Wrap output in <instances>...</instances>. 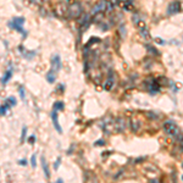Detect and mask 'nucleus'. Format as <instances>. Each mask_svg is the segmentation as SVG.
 I'll use <instances>...</instances> for the list:
<instances>
[{
	"label": "nucleus",
	"mask_w": 183,
	"mask_h": 183,
	"mask_svg": "<svg viewBox=\"0 0 183 183\" xmlns=\"http://www.w3.org/2000/svg\"><path fill=\"white\" fill-rule=\"evenodd\" d=\"M65 5H62V3L60 4V6L62 9V15L67 16L68 18H78L82 12H83V7H82L81 3L78 1H70V0H65Z\"/></svg>",
	"instance_id": "obj_1"
},
{
	"label": "nucleus",
	"mask_w": 183,
	"mask_h": 183,
	"mask_svg": "<svg viewBox=\"0 0 183 183\" xmlns=\"http://www.w3.org/2000/svg\"><path fill=\"white\" fill-rule=\"evenodd\" d=\"M164 128V132L166 133L167 136L170 137H178L180 136V127L177 126V123L175 121H171V120H167L164 122L162 125Z\"/></svg>",
	"instance_id": "obj_2"
},
{
	"label": "nucleus",
	"mask_w": 183,
	"mask_h": 183,
	"mask_svg": "<svg viewBox=\"0 0 183 183\" xmlns=\"http://www.w3.org/2000/svg\"><path fill=\"white\" fill-rule=\"evenodd\" d=\"M133 22L136 23L137 28H138L139 33H140V35L143 37V38H145V39H149L150 38V33H149V29H148V27H146L145 22L142 20V18H139L138 15L133 16Z\"/></svg>",
	"instance_id": "obj_3"
},
{
	"label": "nucleus",
	"mask_w": 183,
	"mask_h": 183,
	"mask_svg": "<svg viewBox=\"0 0 183 183\" xmlns=\"http://www.w3.org/2000/svg\"><path fill=\"white\" fill-rule=\"evenodd\" d=\"M25 18L23 17H15V18H12V20L9 22L7 23V26L10 27V28H12V29H15V31H17V32H20V33H22L23 34V38H26V32H25V29H23V23H25Z\"/></svg>",
	"instance_id": "obj_4"
},
{
	"label": "nucleus",
	"mask_w": 183,
	"mask_h": 183,
	"mask_svg": "<svg viewBox=\"0 0 183 183\" xmlns=\"http://www.w3.org/2000/svg\"><path fill=\"white\" fill-rule=\"evenodd\" d=\"M114 85H115V75H114L112 70H110L106 79H105V82H104V89L105 90H111Z\"/></svg>",
	"instance_id": "obj_5"
},
{
	"label": "nucleus",
	"mask_w": 183,
	"mask_h": 183,
	"mask_svg": "<svg viewBox=\"0 0 183 183\" xmlns=\"http://www.w3.org/2000/svg\"><path fill=\"white\" fill-rule=\"evenodd\" d=\"M60 68H61V59L57 54H55L51 57V68H50V70L57 73L60 71Z\"/></svg>",
	"instance_id": "obj_6"
},
{
	"label": "nucleus",
	"mask_w": 183,
	"mask_h": 183,
	"mask_svg": "<svg viewBox=\"0 0 183 183\" xmlns=\"http://www.w3.org/2000/svg\"><path fill=\"white\" fill-rule=\"evenodd\" d=\"M180 11H181V3L180 1H173L168 5V9H167L168 15H175V13L180 12Z\"/></svg>",
	"instance_id": "obj_7"
},
{
	"label": "nucleus",
	"mask_w": 183,
	"mask_h": 183,
	"mask_svg": "<svg viewBox=\"0 0 183 183\" xmlns=\"http://www.w3.org/2000/svg\"><path fill=\"white\" fill-rule=\"evenodd\" d=\"M51 120H53V125H54V127H55V130H56L59 133H62V128H61V126H60V123H59V118H57V111H53V114H51Z\"/></svg>",
	"instance_id": "obj_8"
},
{
	"label": "nucleus",
	"mask_w": 183,
	"mask_h": 183,
	"mask_svg": "<svg viewBox=\"0 0 183 183\" xmlns=\"http://www.w3.org/2000/svg\"><path fill=\"white\" fill-rule=\"evenodd\" d=\"M40 162H42V167H43V171H44V176L49 180V178H50V171H49V166H48L47 161H45V158H44V156L40 158Z\"/></svg>",
	"instance_id": "obj_9"
},
{
	"label": "nucleus",
	"mask_w": 183,
	"mask_h": 183,
	"mask_svg": "<svg viewBox=\"0 0 183 183\" xmlns=\"http://www.w3.org/2000/svg\"><path fill=\"white\" fill-rule=\"evenodd\" d=\"M11 76H12V70H11V68H9V70L5 72V75H4V77L1 78V84H3V85H6V83H7L9 81H10Z\"/></svg>",
	"instance_id": "obj_10"
},
{
	"label": "nucleus",
	"mask_w": 183,
	"mask_h": 183,
	"mask_svg": "<svg viewBox=\"0 0 183 183\" xmlns=\"http://www.w3.org/2000/svg\"><path fill=\"white\" fill-rule=\"evenodd\" d=\"M56 72H54L50 70L49 72H47V81L49 82V83H54L55 81H56Z\"/></svg>",
	"instance_id": "obj_11"
},
{
	"label": "nucleus",
	"mask_w": 183,
	"mask_h": 183,
	"mask_svg": "<svg viewBox=\"0 0 183 183\" xmlns=\"http://www.w3.org/2000/svg\"><path fill=\"white\" fill-rule=\"evenodd\" d=\"M63 108H65V105H63L62 102H55V103H54V110H55V111L62 110Z\"/></svg>",
	"instance_id": "obj_12"
},
{
	"label": "nucleus",
	"mask_w": 183,
	"mask_h": 183,
	"mask_svg": "<svg viewBox=\"0 0 183 183\" xmlns=\"http://www.w3.org/2000/svg\"><path fill=\"white\" fill-rule=\"evenodd\" d=\"M9 111V105H4V106H0V116H4V115H6Z\"/></svg>",
	"instance_id": "obj_13"
},
{
	"label": "nucleus",
	"mask_w": 183,
	"mask_h": 183,
	"mask_svg": "<svg viewBox=\"0 0 183 183\" xmlns=\"http://www.w3.org/2000/svg\"><path fill=\"white\" fill-rule=\"evenodd\" d=\"M5 103H6V104H10L11 106H15V105L17 104V103H16V99L13 98V97H9V98L6 99V102H5Z\"/></svg>",
	"instance_id": "obj_14"
},
{
	"label": "nucleus",
	"mask_w": 183,
	"mask_h": 183,
	"mask_svg": "<svg viewBox=\"0 0 183 183\" xmlns=\"http://www.w3.org/2000/svg\"><path fill=\"white\" fill-rule=\"evenodd\" d=\"M31 165H32V167H35V166H37V156H35V154L32 155V158H31Z\"/></svg>",
	"instance_id": "obj_15"
},
{
	"label": "nucleus",
	"mask_w": 183,
	"mask_h": 183,
	"mask_svg": "<svg viewBox=\"0 0 183 183\" xmlns=\"http://www.w3.org/2000/svg\"><path fill=\"white\" fill-rule=\"evenodd\" d=\"M18 92H20V97H21V99L25 100V98H26V95H25V88H23V87H20V88H18Z\"/></svg>",
	"instance_id": "obj_16"
},
{
	"label": "nucleus",
	"mask_w": 183,
	"mask_h": 183,
	"mask_svg": "<svg viewBox=\"0 0 183 183\" xmlns=\"http://www.w3.org/2000/svg\"><path fill=\"white\" fill-rule=\"evenodd\" d=\"M26 133H27V127H23V128H22V134H21V143H23V142H25Z\"/></svg>",
	"instance_id": "obj_17"
},
{
	"label": "nucleus",
	"mask_w": 183,
	"mask_h": 183,
	"mask_svg": "<svg viewBox=\"0 0 183 183\" xmlns=\"http://www.w3.org/2000/svg\"><path fill=\"white\" fill-rule=\"evenodd\" d=\"M60 161H61V158H59L56 161H55V164H54V168H55V170H57L59 166H60Z\"/></svg>",
	"instance_id": "obj_18"
},
{
	"label": "nucleus",
	"mask_w": 183,
	"mask_h": 183,
	"mask_svg": "<svg viewBox=\"0 0 183 183\" xmlns=\"http://www.w3.org/2000/svg\"><path fill=\"white\" fill-rule=\"evenodd\" d=\"M28 143L29 144H34L35 143V137L34 136H31L29 138H28Z\"/></svg>",
	"instance_id": "obj_19"
},
{
	"label": "nucleus",
	"mask_w": 183,
	"mask_h": 183,
	"mask_svg": "<svg viewBox=\"0 0 183 183\" xmlns=\"http://www.w3.org/2000/svg\"><path fill=\"white\" fill-rule=\"evenodd\" d=\"M95 146H99V145H104V140H98L97 143H94Z\"/></svg>",
	"instance_id": "obj_20"
},
{
	"label": "nucleus",
	"mask_w": 183,
	"mask_h": 183,
	"mask_svg": "<svg viewBox=\"0 0 183 183\" xmlns=\"http://www.w3.org/2000/svg\"><path fill=\"white\" fill-rule=\"evenodd\" d=\"M18 164L22 165V166H26V165H27V161H26V160H20V161H18Z\"/></svg>",
	"instance_id": "obj_21"
},
{
	"label": "nucleus",
	"mask_w": 183,
	"mask_h": 183,
	"mask_svg": "<svg viewBox=\"0 0 183 183\" xmlns=\"http://www.w3.org/2000/svg\"><path fill=\"white\" fill-rule=\"evenodd\" d=\"M182 167H183V164H182Z\"/></svg>",
	"instance_id": "obj_22"
}]
</instances>
